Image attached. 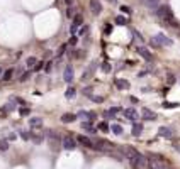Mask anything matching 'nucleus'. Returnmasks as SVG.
I'll return each instance as SVG.
<instances>
[{
  "label": "nucleus",
  "mask_w": 180,
  "mask_h": 169,
  "mask_svg": "<svg viewBox=\"0 0 180 169\" xmlns=\"http://www.w3.org/2000/svg\"><path fill=\"white\" fill-rule=\"evenodd\" d=\"M143 4L146 7H150V9H156L161 4V0H143Z\"/></svg>",
  "instance_id": "nucleus-14"
},
{
  "label": "nucleus",
  "mask_w": 180,
  "mask_h": 169,
  "mask_svg": "<svg viewBox=\"0 0 180 169\" xmlns=\"http://www.w3.org/2000/svg\"><path fill=\"white\" fill-rule=\"evenodd\" d=\"M78 117L80 118H87V120H94L95 118V113H92V112H80Z\"/></svg>",
  "instance_id": "nucleus-15"
},
{
  "label": "nucleus",
  "mask_w": 180,
  "mask_h": 169,
  "mask_svg": "<svg viewBox=\"0 0 180 169\" xmlns=\"http://www.w3.org/2000/svg\"><path fill=\"white\" fill-rule=\"evenodd\" d=\"M66 4H68V7H71L73 5V0H66Z\"/></svg>",
  "instance_id": "nucleus-47"
},
{
  "label": "nucleus",
  "mask_w": 180,
  "mask_h": 169,
  "mask_svg": "<svg viewBox=\"0 0 180 169\" xmlns=\"http://www.w3.org/2000/svg\"><path fill=\"white\" fill-rule=\"evenodd\" d=\"M92 100L95 101V103H102V101H104V98H102V96H94Z\"/></svg>",
  "instance_id": "nucleus-38"
},
{
  "label": "nucleus",
  "mask_w": 180,
  "mask_h": 169,
  "mask_svg": "<svg viewBox=\"0 0 180 169\" xmlns=\"http://www.w3.org/2000/svg\"><path fill=\"white\" fill-rule=\"evenodd\" d=\"M61 145H63V149H66V151H73V149L77 147V142H75L71 137H63L61 139Z\"/></svg>",
  "instance_id": "nucleus-5"
},
{
  "label": "nucleus",
  "mask_w": 180,
  "mask_h": 169,
  "mask_svg": "<svg viewBox=\"0 0 180 169\" xmlns=\"http://www.w3.org/2000/svg\"><path fill=\"white\" fill-rule=\"evenodd\" d=\"M77 31H78V27H77V26H71V29H70V34H71V36H75V34H77Z\"/></svg>",
  "instance_id": "nucleus-36"
},
{
  "label": "nucleus",
  "mask_w": 180,
  "mask_h": 169,
  "mask_svg": "<svg viewBox=\"0 0 180 169\" xmlns=\"http://www.w3.org/2000/svg\"><path fill=\"white\" fill-rule=\"evenodd\" d=\"M116 24H117V26H126V24H127L126 17H122V15H117V17H116Z\"/></svg>",
  "instance_id": "nucleus-26"
},
{
  "label": "nucleus",
  "mask_w": 180,
  "mask_h": 169,
  "mask_svg": "<svg viewBox=\"0 0 180 169\" xmlns=\"http://www.w3.org/2000/svg\"><path fill=\"white\" fill-rule=\"evenodd\" d=\"M70 44H73V46L77 44V37H75V36H71V39H70Z\"/></svg>",
  "instance_id": "nucleus-43"
},
{
  "label": "nucleus",
  "mask_w": 180,
  "mask_h": 169,
  "mask_svg": "<svg viewBox=\"0 0 180 169\" xmlns=\"http://www.w3.org/2000/svg\"><path fill=\"white\" fill-rule=\"evenodd\" d=\"M111 130L116 134V135H121V134H122V127L119 125V123H114V125H111Z\"/></svg>",
  "instance_id": "nucleus-22"
},
{
  "label": "nucleus",
  "mask_w": 180,
  "mask_h": 169,
  "mask_svg": "<svg viewBox=\"0 0 180 169\" xmlns=\"http://www.w3.org/2000/svg\"><path fill=\"white\" fill-rule=\"evenodd\" d=\"M21 137L24 139V140H29V137H31V135H29V132H21Z\"/></svg>",
  "instance_id": "nucleus-35"
},
{
  "label": "nucleus",
  "mask_w": 180,
  "mask_h": 169,
  "mask_svg": "<svg viewBox=\"0 0 180 169\" xmlns=\"http://www.w3.org/2000/svg\"><path fill=\"white\" fill-rule=\"evenodd\" d=\"M42 68V63H39V64H36V68H34V71H39V69Z\"/></svg>",
  "instance_id": "nucleus-45"
},
{
  "label": "nucleus",
  "mask_w": 180,
  "mask_h": 169,
  "mask_svg": "<svg viewBox=\"0 0 180 169\" xmlns=\"http://www.w3.org/2000/svg\"><path fill=\"white\" fill-rule=\"evenodd\" d=\"M77 140H78L80 144H83L85 147H90V149H94V147H95V144L92 142V140H89L87 137H83V135H78V137H77Z\"/></svg>",
  "instance_id": "nucleus-11"
},
{
  "label": "nucleus",
  "mask_w": 180,
  "mask_h": 169,
  "mask_svg": "<svg viewBox=\"0 0 180 169\" xmlns=\"http://www.w3.org/2000/svg\"><path fill=\"white\" fill-rule=\"evenodd\" d=\"M12 76H14V69H7V71H4V73H2V76H0V78H4V81H10Z\"/></svg>",
  "instance_id": "nucleus-17"
},
{
  "label": "nucleus",
  "mask_w": 180,
  "mask_h": 169,
  "mask_svg": "<svg viewBox=\"0 0 180 169\" xmlns=\"http://www.w3.org/2000/svg\"><path fill=\"white\" fill-rule=\"evenodd\" d=\"M141 130H143V125H141V123H134V127H132V134H134V135H139Z\"/></svg>",
  "instance_id": "nucleus-25"
},
{
  "label": "nucleus",
  "mask_w": 180,
  "mask_h": 169,
  "mask_svg": "<svg viewBox=\"0 0 180 169\" xmlns=\"http://www.w3.org/2000/svg\"><path fill=\"white\" fill-rule=\"evenodd\" d=\"M29 74H31V73H29V71H26V73H24V74H21V81H26V79L29 78Z\"/></svg>",
  "instance_id": "nucleus-34"
},
{
  "label": "nucleus",
  "mask_w": 180,
  "mask_h": 169,
  "mask_svg": "<svg viewBox=\"0 0 180 169\" xmlns=\"http://www.w3.org/2000/svg\"><path fill=\"white\" fill-rule=\"evenodd\" d=\"M167 78H168V83H170V84H172V83H173V81H175V76H173V74H168Z\"/></svg>",
  "instance_id": "nucleus-40"
},
{
  "label": "nucleus",
  "mask_w": 180,
  "mask_h": 169,
  "mask_svg": "<svg viewBox=\"0 0 180 169\" xmlns=\"http://www.w3.org/2000/svg\"><path fill=\"white\" fill-rule=\"evenodd\" d=\"M75 118H77V115H73V113H65V115H61V122H73Z\"/></svg>",
  "instance_id": "nucleus-20"
},
{
  "label": "nucleus",
  "mask_w": 180,
  "mask_h": 169,
  "mask_svg": "<svg viewBox=\"0 0 180 169\" xmlns=\"http://www.w3.org/2000/svg\"><path fill=\"white\" fill-rule=\"evenodd\" d=\"M114 83H116V88H117V90H127V88H129V81H127V79L117 78Z\"/></svg>",
  "instance_id": "nucleus-8"
},
{
  "label": "nucleus",
  "mask_w": 180,
  "mask_h": 169,
  "mask_svg": "<svg viewBox=\"0 0 180 169\" xmlns=\"http://www.w3.org/2000/svg\"><path fill=\"white\" fill-rule=\"evenodd\" d=\"M49 71H51V63L46 64V73H49Z\"/></svg>",
  "instance_id": "nucleus-46"
},
{
  "label": "nucleus",
  "mask_w": 180,
  "mask_h": 169,
  "mask_svg": "<svg viewBox=\"0 0 180 169\" xmlns=\"http://www.w3.org/2000/svg\"><path fill=\"white\" fill-rule=\"evenodd\" d=\"M141 117H143L144 120H155V118H156V113H155V112H151L150 108H143V112H141Z\"/></svg>",
  "instance_id": "nucleus-9"
},
{
  "label": "nucleus",
  "mask_w": 180,
  "mask_h": 169,
  "mask_svg": "<svg viewBox=\"0 0 180 169\" xmlns=\"http://www.w3.org/2000/svg\"><path fill=\"white\" fill-rule=\"evenodd\" d=\"M29 125L34 127V129H36V127H41L42 125V118H41V117H34V118H31Z\"/></svg>",
  "instance_id": "nucleus-16"
},
{
  "label": "nucleus",
  "mask_w": 180,
  "mask_h": 169,
  "mask_svg": "<svg viewBox=\"0 0 180 169\" xmlns=\"http://www.w3.org/2000/svg\"><path fill=\"white\" fill-rule=\"evenodd\" d=\"M82 22H83V19H82V15H75V19H73V26H82Z\"/></svg>",
  "instance_id": "nucleus-29"
},
{
  "label": "nucleus",
  "mask_w": 180,
  "mask_h": 169,
  "mask_svg": "<svg viewBox=\"0 0 180 169\" xmlns=\"http://www.w3.org/2000/svg\"><path fill=\"white\" fill-rule=\"evenodd\" d=\"M102 71H104V73H111V64L109 63H102Z\"/></svg>",
  "instance_id": "nucleus-31"
},
{
  "label": "nucleus",
  "mask_w": 180,
  "mask_h": 169,
  "mask_svg": "<svg viewBox=\"0 0 180 169\" xmlns=\"http://www.w3.org/2000/svg\"><path fill=\"white\" fill-rule=\"evenodd\" d=\"M65 49H66V46L63 44V46H61V48L58 49V54H63V53H65Z\"/></svg>",
  "instance_id": "nucleus-42"
},
{
  "label": "nucleus",
  "mask_w": 180,
  "mask_h": 169,
  "mask_svg": "<svg viewBox=\"0 0 180 169\" xmlns=\"http://www.w3.org/2000/svg\"><path fill=\"white\" fill-rule=\"evenodd\" d=\"M158 134L160 135H163V137H167V139H172L173 137V130L172 129H168V127H161L158 130Z\"/></svg>",
  "instance_id": "nucleus-12"
},
{
  "label": "nucleus",
  "mask_w": 180,
  "mask_h": 169,
  "mask_svg": "<svg viewBox=\"0 0 180 169\" xmlns=\"http://www.w3.org/2000/svg\"><path fill=\"white\" fill-rule=\"evenodd\" d=\"M32 142H34V144H41L42 137H41V135H32Z\"/></svg>",
  "instance_id": "nucleus-33"
},
{
  "label": "nucleus",
  "mask_w": 180,
  "mask_h": 169,
  "mask_svg": "<svg viewBox=\"0 0 180 169\" xmlns=\"http://www.w3.org/2000/svg\"><path fill=\"white\" fill-rule=\"evenodd\" d=\"M9 149V142L7 140H0V151H7Z\"/></svg>",
  "instance_id": "nucleus-32"
},
{
  "label": "nucleus",
  "mask_w": 180,
  "mask_h": 169,
  "mask_svg": "<svg viewBox=\"0 0 180 169\" xmlns=\"http://www.w3.org/2000/svg\"><path fill=\"white\" fill-rule=\"evenodd\" d=\"M106 34H107V36H109V34H112V26H109V24L106 26Z\"/></svg>",
  "instance_id": "nucleus-39"
},
{
  "label": "nucleus",
  "mask_w": 180,
  "mask_h": 169,
  "mask_svg": "<svg viewBox=\"0 0 180 169\" xmlns=\"http://www.w3.org/2000/svg\"><path fill=\"white\" fill-rule=\"evenodd\" d=\"M87 31H89V29H87V27H82V29H80V32H78V36H85V34H87Z\"/></svg>",
  "instance_id": "nucleus-37"
},
{
  "label": "nucleus",
  "mask_w": 180,
  "mask_h": 169,
  "mask_svg": "<svg viewBox=\"0 0 180 169\" xmlns=\"http://www.w3.org/2000/svg\"><path fill=\"white\" fill-rule=\"evenodd\" d=\"M138 54L141 56V58H144L146 61H151V58H153V56H151V53H150L146 48H143V46H139V48H138Z\"/></svg>",
  "instance_id": "nucleus-10"
},
{
  "label": "nucleus",
  "mask_w": 180,
  "mask_h": 169,
  "mask_svg": "<svg viewBox=\"0 0 180 169\" xmlns=\"http://www.w3.org/2000/svg\"><path fill=\"white\" fill-rule=\"evenodd\" d=\"M122 151H124V154H126L127 157H131L132 154H136V149L129 147V145H126V147H122Z\"/></svg>",
  "instance_id": "nucleus-23"
},
{
  "label": "nucleus",
  "mask_w": 180,
  "mask_h": 169,
  "mask_svg": "<svg viewBox=\"0 0 180 169\" xmlns=\"http://www.w3.org/2000/svg\"><path fill=\"white\" fill-rule=\"evenodd\" d=\"M97 129H99V130H100V132L107 134V132H109V130H111V125H109V123H107V122H100V123H99V127H97Z\"/></svg>",
  "instance_id": "nucleus-18"
},
{
  "label": "nucleus",
  "mask_w": 180,
  "mask_h": 169,
  "mask_svg": "<svg viewBox=\"0 0 180 169\" xmlns=\"http://www.w3.org/2000/svg\"><path fill=\"white\" fill-rule=\"evenodd\" d=\"M129 100H131V103H138V98L136 96H129Z\"/></svg>",
  "instance_id": "nucleus-44"
},
{
  "label": "nucleus",
  "mask_w": 180,
  "mask_h": 169,
  "mask_svg": "<svg viewBox=\"0 0 180 169\" xmlns=\"http://www.w3.org/2000/svg\"><path fill=\"white\" fill-rule=\"evenodd\" d=\"M63 78H65V81H66V83H70V81L73 79V68H71V66H68V68L65 69Z\"/></svg>",
  "instance_id": "nucleus-13"
},
{
  "label": "nucleus",
  "mask_w": 180,
  "mask_h": 169,
  "mask_svg": "<svg viewBox=\"0 0 180 169\" xmlns=\"http://www.w3.org/2000/svg\"><path fill=\"white\" fill-rule=\"evenodd\" d=\"M90 10H92V14L94 15H99L102 10V5H100V2L99 0H90Z\"/></svg>",
  "instance_id": "nucleus-6"
},
{
  "label": "nucleus",
  "mask_w": 180,
  "mask_h": 169,
  "mask_svg": "<svg viewBox=\"0 0 180 169\" xmlns=\"http://www.w3.org/2000/svg\"><path fill=\"white\" fill-rule=\"evenodd\" d=\"M129 162H131V166L134 169H148V159L139 152L132 154L131 157H129Z\"/></svg>",
  "instance_id": "nucleus-1"
},
{
  "label": "nucleus",
  "mask_w": 180,
  "mask_h": 169,
  "mask_svg": "<svg viewBox=\"0 0 180 169\" xmlns=\"http://www.w3.org/2000/svg\"><path fill=\"white\" fill-rule=\"evenodd\" d=\"M151 44L153 46H170L172 41H170V37H167L165 34H158V36H155L151 39Z\"/></svg>",
  "instance_id": "nucleus-4"
},
{
  "label": "nucleus",
  "mask_w": 180,
  "mask_h": 169,
  "mask_svg": "<svg viewBox=\"0 0 180 169\" xmlns=\"http://www.w3.org/2000/svg\"><path fill=\"white\" fill-rule=\"evenodd\" d=\"M156 17H160V19H173V14H172V10H170L168 5H158L156 7Z\"/></svg>",
  "instance_id": "nucleus-3"
},
{
  "label": "nucleus",
  "mask_w": 180,
  "mask_h": 169,
  "mask_svg": "<svg viewBox=\"0 0 180 169\" xmlns=\"http://www.w3.org/2000/svg\"><path fill=\"white\" fill-rule=\"evenodd\" d=\"M119 112H122V108H121V107H112L111 110L107 112V115H109V117H116L117 113H119Z\"/></svg>",
  "instance_id": "nucleus-21"
},
{
  "label": "nucleus",
  "mask_w": 180,
  "mask_h": 169,
  "mask_svg": "<svg viewBox=\"0 0 180 169\" xmlns=\"http://www.w3.org/2000/svg\"><path fill=\"white\" fill-rule=\"evenodd\" d=\"M66 14H68V17H73V9H71V7H68V10H66Z\"/></svg>",
  "instance_id": "nucleus-41"
},
{
  "label": "nucleus",
  "mask_w": 180,
  "mask_h": 169,
  "mask_svg": "<svg viewBox=\"0 0 180 169\" xmlns=\"http://www.w3.org/2000/svg\"><path fill=\"white\" fill-rule=\"evenodd\" d=\"M26 64L29 66V68H32V66H36V58H34V56H31V58H27Z\"/></svg>",
  "instance_id": "nucleus-28"
},
{
  "label": "nucleus",
  "mask_w": 180,
  "mask_h": 169,
  "mask_svg": "<svg viewBox=\"0 0 180 169\" xmlns=\"http://www.w3.org/2000/svg\"><path fill=\"white\" fill-rule=\"evenodd\" d=\"M65 95H66V98H73V96L77 95V88H73V86H70L68 90H66V93H65Z\"/></svg>",
  "instance_id": "nucleus-24"
},
{
  "label": "nucleus",
  "mask_w": 180,
  "mask_h": 169,
  "mask_svg": "<svg viewBox=\"0 0 180 169\" xmlns=\"http://www.w3.org/2000/svg\"><path fill=\"white\" fill-rule=\"evenodd\" d=\"M122 112H124V117H126L127 120H132V122L138 120V112L134 110V108H126V110H122Z\"/></svg>",
  "instance_id": "nucleus-7"
},
{
  "label": "nucleus",
  "mask_w": 180,
  "mask_h": 169,
  "mask_svg": "<svg viewBox=\"0 0 180 169\" xmlns=\"http://www.w3.org/2000/svg\"><path fill=\"white\" fill-rule=\"evenodd\" d=\"M2 73H4V69H2V68H0V76H2Z\"/></svg>",
  "instance_id": "nucleus-48"
},
{
  "label": "nucleus",
  "mask_w": 180,
  "mask_h": 169,
  "mask_svg": "<svg viewBox=\"0 0 180 169\" xmlns=\"http://www.w3.org/2000/svg\"><path fill=\"white\" fill-rule=\"evenodd\" d=\"M148 169H168V168H167V162H165L161 157L151 156V157L148 159Z\"/></svg>",
  "instance_id": "nucleus-2"
},
{
  "label": "nucleus",
  "mask_w": 180,
  "mask_h": 169,
  "mask_svg": "<svg viewBox=\"0 0 180 169\" xmlns=\"http://www.w3.org/2000/svg\"><path fill=\"white\" fill-rule=\"evenodd\" d=\"M19 113H21L22 117H27V115H29V113H31V110H29L27 107H22L21 110H19Z\"/></svg>",
  "instance_id": "nucleus-30"
},
{
  "label": "nucleus",
  "mask_w": 180,
  "mask_h": 169,
  "mask_svg": "<svg viewBox=\"0 0 180 169\" xmlns=\"http://www.w3.org/2000/svg\"><path fill=\"white\" fill-rule=\"evenodd\" d=\"M82 127H83L85 130H87V132H90V134H94L97 130L95 127L92 125V123H90V122H83V123H82Z\"/></svg>",
  "instance_id": "nucleus-19"
},
{
  "label": "nucleus",
  "mask_w": 180,
  "mask_h": 169,
  "mask_svg": "<svg viewBox=\"0 0 180 169\" xmlns=\"http://www.w3.org/2000/svg\"><path fill=\"white\" fill-rule=\"evenodd\" d=\"M94 68H95V64H92L90 68H87V71L83 73V79H87L89 76H92V73H94Z\"/></svg>",
  "instance_id": "nucleus-27"
}]
</instances>
